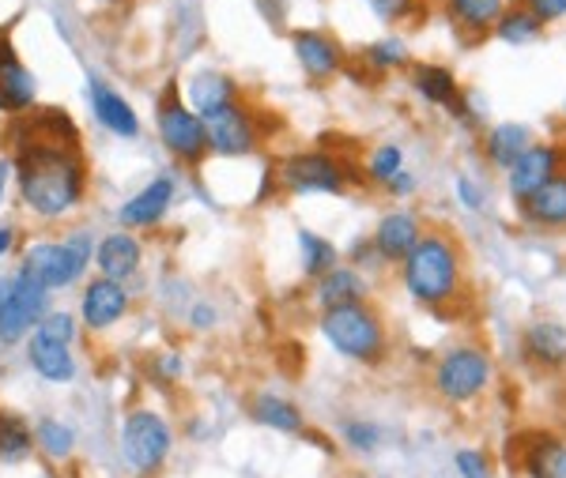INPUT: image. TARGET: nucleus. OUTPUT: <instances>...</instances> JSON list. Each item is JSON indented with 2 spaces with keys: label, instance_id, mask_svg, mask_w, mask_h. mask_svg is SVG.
I'll list each match as a JSON object with an SVG mask.
<instances>
[{
  "label": "nucleus",
  "instance_id": "nucleus-1",
  "mask_svg": "<svg viewBox=\"0 0 566 478\" xmlns=\"http://www.w3.org/2000/svg\"><path fill=\"white\" fill-rule=\"evenodd\" d=\"M15 185L38 219H61L84 200L87 162L80 151V132L64 110L20 113L12 136Z\"/></svg>",
  "mask_w": 566,
  "mask_h": 478
},
{
  "label": "nucleus",
  "instance_id": "nucleus-2",
  "mask_svg": "<svg viewBox=\"0 0 566 478\" xmlns=\"http://www.w3.org/2000/svg\"><path fill=\"white\" fill-rule=\"evenodd\" d=\"M400 279H405V291L426 309L454 302L465 279V257L457 237L442 234V230H423L416 249L400 260Z\"/></svg>",
  "mask_w": 566,
  "mask_h": 478
},
{
  "label": "nucleus",
  "instance_id": "nucleus-3",
  "mask_svg": "<svg viewBox=\"0 0 566 478\" xmlns=\"http://www.w3.org/2000/svg\"><path fill=\"white\" fill-rule=\"evenodd\" d=\"M322 335L333 343V351H340L351 361H363V366H377L389 351V335H385V324L371 302L325 309Z\"/></svg>",
  "mask_w": 566,
  "mask_h": 478
},
{
  "label": "nucleus",
  "instance_id": "nucleus-4",
  "mask_svg": "<svg viewBox=\"0 0 566 478\" xmlns=\"http://www.w3.org/2000/svg\"><path fill=\"white\" fill-rule=\"evenodd\" d=\"M491 377H495V361L483 347L475 343H461V347H449L434 361V392L438 400L454 403V407H465V403L480 400L483 392L491 389Z\"/></svg>",
  "mask_w": 566,
  "mask_h": 478
},
{
  "label": "nucleus",
  "instance_id": "nucleus-5",
  "mask_svg": "<svg viewBox=\"0 0 566 478\" xmlns=\"http://www.w3.org/2000/svg\"><path fill=\"white\" fill-rule=\"evenodd\" d=\"M92 234L76 230V234L61 237V242H35L31 249H23V263L20 271H27L31 279L46 286V291H64L72 286L92 263Z\"/></svg>",
  "mask_w": 566,
  "mask_h": 478
},
{
  "label": "nucleus",
  "instance_id": "nucleus-6",
  "mask_svg": "<svg viewBox=\"0 0 566 478\" xmlns=\"http://www.w3.org/2000/svg\"><path fill=\"white\" fill-rule=\"evenodd\" d=\"M170 449H174V433H170V422L159 410H129L125 426H121V456L136 475H159L170 459Z\"/></svg>",
  "mask_w": 566,
  "mask_h": 478
},
{
  "label": "nucleus",
  "instance_id": "nucleus-7",
  "mask_svg": "<svg viewBox=\"0 0 566 478\" xmlns=\"http://www.w3.org/2000/svg\"><path fill=\"white\" fill-rule=\"evenodd\" d=\"M159 139L178 162H185V167H196V162H204L212 155L204 118L196 110H189V106H182L174 84L162 90V98H159Z\"/></svg>",
  "mask_w": 566,
  "mask_h": 478
},
{
  "label": "nucleus",
  "instance_id": "nucleus-8",
  "mask_svg": "<svg viewBox=\"0 0 566 478\" xmlns=\"http://www.w3.org/2000/svg\"><path fill=\"white\" fill-rule=\"evenodd\" d=\"M276 177L287 193H333L340 196L348 181H363L351 162L325 151H294L276 167Z\"/></svg>",
  "mask_w": 566,
  "mask_h": 478
},
{
  "label": "nucleus",
  "instance_id": "nucleus-9",
  "mask_svg": "<svg viewBox=\"0 0 566 478\" xmlns=\"http://www.w3.org/2000/svg\"><path fill=\"white\" fill-rule=\"evenodd\" d=\"M46 312H49V291L38 279H31L27 271H20L8 302L0 305V343L12 347V343L27 340L31 328L43 324Z\"/></svg>",
  "mask_w": 566,
  "mask_h": 478
},
{
  "label": "nucleus",
  "instance_id": "nucleus-10",
  "mask_svg": "<svg viewBox=\"0 0 566 478\" xmlns=\"http://www.w3.org/2000/svg\"><path fill=\"white\" fill-rule=\"evenodd\" d=\"M204 128H208L212 151L224 155V159H242V155H250L261 139L257 118H253L242 102L219 106V110L204 113Z\"/></svg>",
  "mask_w": 566,
  "mask_h": 478
},
{
  "label": "nucleus",
  "instance_id": "nucleus-11",
  "mask_svg": "<svg viewBox=\"0 0 566 478\" xmlns=\"http://www.w3.org/2000/svg\"><path fill=\"white\" fill-rule=\"evenodd\" d=\"M559 170H563L559 144H537V139H532V144L521 151V159L506 170V188H510L514 204L529 200V196L537 193L540 185H547Z\"/></svg>",
  "mask_w": 566,
  "mask_h": 478
},
{
  "label": "nucleus",
  "instance_id": "nucleus-12",
  "mask_svg": "<svg viewBox=\"0 0 566 478\" xmlns=\"http://www.w3.org/2000/svg\"><path fill=\"white\" fill-rule=\"evenodd\" d=\"M420 237H423L420 216H412V211H405V208H393V211H385V216L377 219V226L371 234V245H374L377 260L400 263L408 257V253L416 249V242H420Z\"/></svg>",
  "mask_w": 566,
  "mask_h": 478
},
{
  "label": "nucleus",
  "instance_id": "nucleus-13",
  "mask_svg": "<svg viewBox=\"0 0 566 478\" xmlns=\"http://www.w3.org/2000/svg\"><path fill=\"white\" fill-rule=\"evenodd\" d=\"M129 312V294L121 283H113V279H92L84 291V298H80V317H84V324L92 328V332H106V328H113L121 317Z\"/></svg>",
  "mask_w": 566,
  "mask_h": 478
},
{
  "label": "nucleus",
  "instance_id": "nucleus-14",
  "mask_svg": "<svg viewBox=\"0 0 566 478\" xmlns=\"http://www.w3.org/2000/svg\"><path fill=\"white\" fill-rule=\"evenodd\" d=\"M291 46H294V61L302 64L310 79H329L336 72L344 69V46L336 38L322 35V30H294L291 35Z\"/></svg>",
  "mask_w": 566,
  "mask_h": 478
},
{
  "label": "nucleus",
  "instance_id": "nucleus-15",
  "mask_svg": "<svg viewBox=\"0 0 566 478\" xmlns=\"http://www.w3.org/2000/svg\"><path fill=\"white\" fill-rule=\"evenodd\" d=\"M35 76L23 69L8 38H0V113H8V118L27 113L35 106Z\"/></svg>",
  "mask_w": 566,
  "mask_h": 478
},
{
  "label": "nucleus",
  "instance_id": "nucleus-16",
  "mask_svg": "<svg viewBox=\"0 0 566 478\" xmlns=\"http://www.w3.org/2000/svg\"><path fill=\"white\" fill-rule=\"evenodd\" d=\"M521 354L537 369L552 373V369L566 366V324L559 320H532L521 335Z\"/></svg>",
  "mask_w": 566,
  "mask_h": 478
},
{
  "label": "nucleus",
  "instance_id": "nucleus-17",
  "mask_svg": "<svg viewBox=\"0 0 566 478\" xmlns=\"http://www.w3.org/2000/svg\"><path fill=\"white\" fill-rule=\"evenodd\" d=\"M521 219L540 230H563L566 226V170H559L547 185H540L529 200L518 204Z\"/></svg>",
  "mask_w": 566,
  "mask_h": 478
},
{
  "label": "nucleus",
  "instance_id": "nucleus-18",
  "mask_svg": "<svg viewBox=\"0 0 566 478\" xmlns=\"http://www.w3.org/2000/svg\"><path fill=\"white\" fill-rule=\"evenodd\" d=\"M521 471L529 478H566V441L555 433L521 437Z\"/></svg>",
  "mask_w": 566,
  "mask_h": 478
},
{
  "label": "nucleus",
  "instance_id": "nucleus-19",
  "mask_svg": "<svg viewBox=\"0 0 566 478\" xmlns=\"http://www.w3.org/2000/svg\"><path fill=\"white\" fill-rule=\"evenodd\" d=\"M141 257H144L141 242H136L129 230H113V234H106L95 249L98 271H103V279H113V283H125L129 275H136Z\"/></svg>",
  "mask_w": 566,
  "mask_h": 478
},
{
  "label": "nucleus",
  "instance_id": "nucleus-20",
  "mask_svg": "<svg viewBox=\"0 0 566 478\" xmlns=\"http://www.w3.org/2000/svg\"><path fill=\"white\" fill-rule=\"evenodd\" d=\"M314 298L325 309H340V305H359L371 298V283L363 279V271L348 268V263H336L329 275L314 279Z\"/></svg>",
  "mask_w": 566,
  "mask_h": 478
},
{
  "label": "nucleus",
  "instance_id": "nucleus-21",
  "mask_svg": "<svg viewBox=\"0 0 566 478\" xmlns=\"http://www.w3.org/2000/svg\"><path fill=\"white\" fill-rule=\"evenodd\" d=\"M170 200H174V181L170 177H155L152 185H144L133 200H125L118 208V219L125 230L133 226H155L162 216H167Z\"/></svg>",
  "mask_w": 566,
  "mask_h": 478
},
{
  "label": "nucleus",
  "instance_id": "nucleus-22",
  "mask_svg": "<svg viewBox=\"0 0 566 478\" xmlns=\"http://www.w3.org/2000/svg\"><path fill=\"white\" fill-rule=\"evenodd\" d=\"M412 87L423 102L431 106H442L449 113H461V102H465V90L457 84V76L442 64H412Z\"/></svg>",
  "mask_w": 566,
  "mask_h": 478
},
{
  "label": "nucleus",
  "instance_id": "nucleus-23",
  "mask_svg": "<svg viewBox=\"0 0 566 478\" xmlns=\"http://www.w3.org/2000/svg\"><path fill=\"white\" fill-rule=\"evenodd\" d=\"M514 0H446V15L469 38H487Z\"/></svg>",
  "mask_w": 566,
  "mask_h": 478
},
{
  "label": "nucleus",
  "instance_id": "nucleus-24",
  "mask_svg": "<svg viewBox=\"0 0 566 478\" xmlns=\"http://www.w3.org/2000/svg\"><path fill=\"white\" fill-rule=\"evenodd\" d=\"M87 95H92V110H95L98 125L110 128L113 136L133 139L136 132H141V118H136V110L118 95V90L106 87L103 79H92V90H87Z\"/></svg>",
  "mask_w": 566,
  "mask_h": 478
},
{
  "label": "nucleus",
  "instance_id": "nucleus-25",
  "mask_svg": "<svg viewBox=\"0 0 566 478\" xmlns=\"http://www.w3.org/2000/svg\"><path fill=\"white\" fill-rule=\"evenodd\" d=\"M529 144H532V128L525 125V121H498V125H491L487 136H483V155H487L491 167L506 174V170L521 159V151Z\"/></svg>",
  "mask_w": 566,
  "mask_h": 478
},
{
  "label": "nucleus",
  "instance_id": "nucleus-26",
  "mask_svg": "<svg viewBox=\"0 0 566 478\" xmlns=\"http://www.w3.org/2000/svg\"><path fill=\"white\" fill-rule=\"evenodd\" d=\"M27 361L49 384H69L72 377H76V358H72V351L61 347V343H46V340H35V335H31Z\"/></svg>",
  "mask_w": 566,
  "mask_h": 478
},
{
  "label": "nucleus",
  "instance_id": "nucleus-27",
  "mask_svg": "<svg viewBox=\"0 0 566 478\" xmlns=\"http://www.w3.org/2000/svg\"><path fill=\"white\" fill-rule=\"evenodd\" d=\"M250 415L257 426H268V430H280V433H302L306 430V415L294 407L291 400L273 392H257L250 403Z\"/></svg>",
  "mask_w": 566,
  "mask_h": 478
},
{
  "label": "nucleus",
  "instance_id": "nucleus-28",
  "mask_svg": "<svg viewBox=\"0 0 566 478\" xmlns=\"http://www.w3.org/2000/svg\"><path fill=\"white\" fill-rule=\"evenodd\" d=\"M189 98H193V110L204 118V113L219 110V106L238 102V87L224 72H196V76L189 79Z\"/></svg>",
  "mask_w": 566,
  "mask_h": 478
},
{
  "label": "nucleus",
  "instance_id": "nucleus-29",
  "mask_svg": "<svg viewBox=\"0 0 566 478\" xmlns=\"http://www.w3.org/2000/svg\"><path fill=\"white\" fill-rule=\"evenodd\" d=\"M35 456V430L20 415L0 407V464H23Z\"/></svg>",
  "mask_w": 566,
  "mask_h": 478
},
{
  "label": "nucleus",
  "instance_id": "nucleus-30",
  "mask_svg": "<svg viewBox=\"0 0 566 478\" xmlns=\"http://www.w3.org/2000/svg\"><path fill=\"white\" fill-rule=\"evenodd\" d=\"M491 35H495L498 42H506V46H529V42H537V38L544 35V23H540L537 15L525 12L521 4H510L503 12V20L495 23Z\"/></svg>",
  "mask_w": 566,
  "mask_h": 478
},
{
  "label": "nucleus",
  "instance_id": "nucleus-31",
  "mask_svg": "<svg viewBox=\"0 0 566 478\" xmlns=\"http://www.w3.org/2000/svg\"><path fill=\"white\" fill-rule=\"evenodd\" d=\"M299 253H302V271H306L310 279L329 275L336 263H340L336 245L329 242V237L314 234V230H299Z\"/></svg>",
  "mask_w": 566,
  "mask_h": 478
},
{
  "label": "nucleus",
  "instance_id": "nucleus-32",
  "mask_svg": "<svg viewBox=\"0 0 566 478\" xmlns=\"http://www.w3.org/2000/svg\"><path fill=\"white\" fill-rule=\"evenodd\" d=\"M72 449H76V433L69 430L64 422H57V418H38L35 422V452H43L53 464H64V459L72 456Z\"/></svg>",
  "mask_w": 566,
  "mask_h": 478
},
{
  "label": "nucleus",
  "instance_id": "nucleus-33",
  "mask_svg": "<svg viewBox=\"0 0 566 478\" xmlns=\"http://www.w3.org/2000/svg\"><path fill=\"white\" fill-rule=\"evenodd\" d=\"M400 170H405V151L397 144L374 147L371 159H366V181H374V185H389Z\"/></svg>",
  "mask_w": 566,
  "mask_h": 478
},
{
  "label": "nucleus",
  "instance_id": "nucleus-34",
  "mask_svg": "<svg viewBox=\"0 0 566 478\" xmlns=\"http://www.w3.org/2000/svg\"><path fill=\"white\" fill-rule=\"evenodd\" d=\"M363 61L371 64L374 72H393V69H405L408 64V46L405 38H382V42H374L371 49L363 53Z\"/></svg>",
  "mask_w": 566,
  "mask_h": 478
},
{
  "label": "nucleus",
  "instance_id": "nucleus-35",
  "mask_svg": "<svg viewBox=\"0 0 566 478\" xmlns=\"http://www.w3.org/2000/svg\"><path fill=\"white\" fill-rule=\"evenodd\" d=\"M344 441L356 452H377L385 441V430L377 422H371V418H348V422H344Z\"/></svg>",
  "mask_w": 566,
  "mask_h": 478
},
{
  "label": "nucleus",
  "instance_id": "nucleus-36",
  "mask_svg": "<svg viewBox=\"0 0 566 478\" xmlns=\"http://www.w3.org/2000/svg\"><path fill=\"white\" fill-rule=\"evenodd\" d=\"M35 340L69 347V343L76 340V317H72V312H46L43 324L35 328Z\"/></svg>",
  "mask_w": 566,
  "mask_h": 478
},
{
  "label": "nucleus",
  "instance_id": "nucleus-37",
  "mask_svg": "<svg viewBox=\"0 0 566 478\" xmlns=\"http://www.w3.org/2000/svg\"><path fill=\"white\" fill-rule=\"evenodd\" d=\"M461 478H491V459L483 456V449H461L454 456Z\"/></svg>",
  "mask_w": 566,
  "mask_h": 478
},
{
  "label": "nucleus",
  "instance_id": "nucleus-38",
  "mask_svg": "<svg viewBox=\"0 0 566 478\" xmlns=\"http://www.w3.org/2000/svg\"><path fill=\"white\" fill-rule=\"evenodd\" d=\"M521 8L529 15H537L540 23H559L563 15H566V0H521Z\"/></svg>",
  "mask_w": 566,
  "mask_h": 478
},
{
  "label": "nucleus",
  "instance_id": "nucleus-39",
  "mask_svg": "<svg viewBox=\"0 0 566 478\" xmlns=\"http://www.w3.org/2000/svg\"><path fill=\"white\" fill-rule=\"evenodd\" d=\"M371 8L377 20L397 23V20H405L408 12H416V0H371Z\"/></svg>",
  "mask_w": 566,
  "mask_h": 478
},
{
  "label": "nucleus",
  "instance_id": "nucleus-40",
  "mask_svg": "<svg viewBox=\"0 0 566 478\" xmlns=\"http://www.w3.org/2000/svg\"><path fill=\"white\" fill-rule=\"evenodd\" d=\"M454 193H457V200H461L469 211H483V188L475 185L472 177H465V174L457 177V181H454Z\"/></svg>",
  "mask_w": 566,
  "mask_h": 478
},
{
  "label": "nucleus",
  "instance_id": "nucleus-41",
  "mask_svg": "<svg viewBox=\"0 0 566 478\" xmlns=\"http://www.w3.org/2000/svg\"><path fill=\"white\" fill-rule=\"evenodd\" d=\"M155 369H159L167 381H178V377L185 373V361L178 358V354H159V358H155Z\"/></svg>",
  "mask_w": 566,
  "mask_h": 478
},
{
  "label": "nucleus",
  "instance_id": "nucleus-42",
  "mask_svg": "<svg viewBox=\"0 0 566 478\" xmlns=\"http://www.w3.org/2000/svg\"><path fill=\"white\" fill-rule=\"evenodd\" d=\"M385 188H389L393 196H412V193H416V174H408V170H400V174L393 177Z\"/></svg>",
  "mask_w": 566,
  "mask_h": 478
},
{
  "label": "nucleus",
  "instance_id": "nucleus-43",
  "mask_svg": "<svg viewBox=\"0 0 566 478\" xmlns=\"http://www.w3.org/2000/svg\"><path fill=\"white\" fill-rule=\"evenodd\" d=\"M212 324H216V309H212L208 302H201L193 309V328H201V332H204V328H212Z\"/></svg>",
  "mask_w": 566,
  "mask_h": 478
},
{
  "label": "nucleus",
  "instance_id": "nucleus-44",
  "mask_svg": "<svg viewBox=\"0 0 566 478\" xmlns=\"http://www.w3.org/2000/svg\"><path fill=\"white\" fill-rule=\"evenodd\" d=\"M15 249V230L12 226H0V257L4 253H12Z\"/></svg>",
  "mask_w": 566,
  "mask_h": 478
},
{
  "label": "nucleus",
  "instance_id": "nucleus-45",
  "mask_svg": "<svg viewBox=\"0 0 566 478\" xmlns=\"http://www.w3.org/2000/svg\"><path fill=\"white\" fill-rule=\"evenodd\" d=\"M12 283H15V279H0V305H4L8 294H12Z\"/></svg>",
  "mask_w": 566,
  "mask_h": 478
},
{
  "label": "nucleus",
  "instance_id": "nucleus-46",
  "mask_svg": "<svg viewBox=\"0 0 566 478\" xmlns=\"http://www.w3.org/2000/svg\"><path fill=\"white\" fill-rule=\"evenodd\" d=\"M4 181H8V170L0 167V196H4Z\"/></svg>",
  "mask_w": 566,
  "mask_h": 478
},
{
  "label": "nucleus",
  "instance_id": "nucleus-47",
  "mask_svg": "<svg viewBox=\"0 0 566 478\" xmlns=\"http://www.w3.org/2000/svg\"><path fill=\"white\" fill-rule=\"evenodd\" d=\"M563 121H566V102H563Z\"/></svg>",
  "mask_w": 566,
  "mask_h": 478
}]
</instances>
